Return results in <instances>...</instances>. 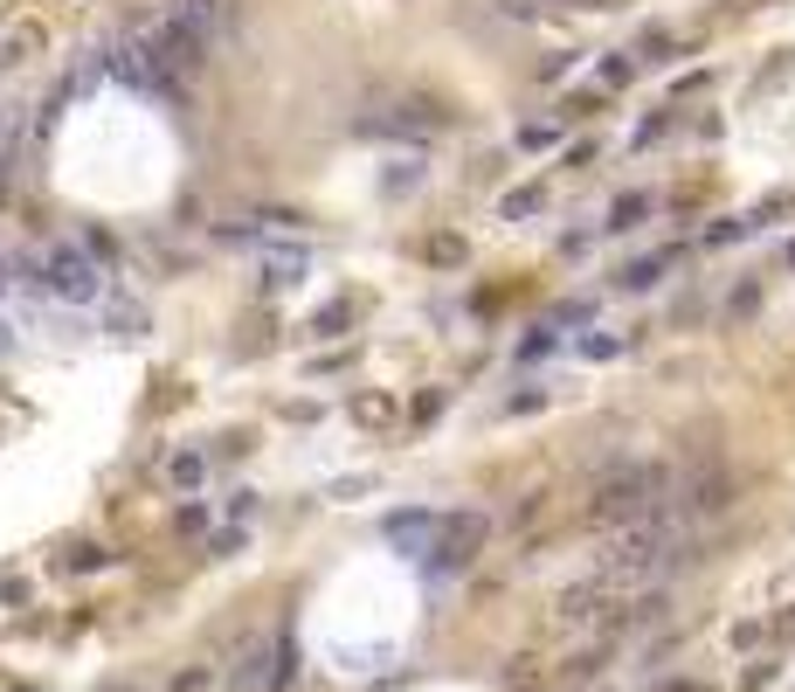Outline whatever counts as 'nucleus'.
I'll list each match as a JSON object with an SVG mask.
<instances>
[{
  "label": "nucleus",
  "mask_w": 795,
  "mask_h": 692,
  "mask_svg": "<svg viewBox=\"0 0 795 692\" xmlns=\"http://www.w3.org/2000/svg\"><path fill=\"white\" fill-rule=\"evenodd\" d=\"M484 533H491L484 513H394L388 519V540L422 568H464L484 548Z\"/></svg>",
  "instance_id": "1"
},
{
  "label": "nucleus",
  "mask_w": 795,
  "mask_h": 692,
  "mask_svg": "<svg viewBox=\"0 0 795 692\" xmlns=\"http://www.w3.org/2000/svg\"><path fill=\"white\" fill-rule=\"evenodd\" d=\"M671 499H678V471L671 464H622V471L609 478H595V492H589V527H636V519H651V513H671Z\"/></svg>",
  "instance_id": "2"
},
{
  "label": "nucleus",
  "mask_w": 795,
  "mask_h": 692,
  "mask_svg": "<svg viewBox=\"0 0 795 692\" xmlns=\"http://www.w3.org/2000/svg\"><path fill=\"white\" fill-rule=\"evenodd\" d=\"M443 125H450V111L437 98H388L359 118V133L367 139H437Z\"/></svg>",
  "instance_id": "3"
},
{
  "label": "nucleus",
  "mask_w": 795,
  "mask_h": 692,
  "mask_svg": "<svg viewBox=\"0 0 795 692\" xmlns=\"http://www.w3.org/2000/svg\"><path fill=\"white\" fill-rule=\"evenodd\" d=\"M35 285H42L49 298H63V305H104V270L90 264L84 250H49L42 270H35Z\"/></svg>",
  "instance_id": "4"
},
{
  "label": "nucleus",
  "mask_w": 795,
  "mask_h": 692,
  "mask_svg": "<svg viewBox=\"0 0 795 692\" xmlns=\"http://www.w3.org/2000/svg\"><path fill=\"white\" fill-rule=\"evenodd\" d=\"M256 264H263V285H270V291H291L298 277L312 270V256L298 250V242H263V256H256Z\"/></svg>",
  "instance_id": "5"
},
{
  "label": "nucleus",
  "mask_w": 795,
  "mask_h": 692,
  "mask_svg": "<svg viewBox=\"0 0 795 692\" xmlns=\"http://www.w3.org/2000/svg\"><path fill=\"white\" fill-rule=\"evenodd\" d=\"M42 42H49L42 22H14V28H0V77H14L28 55H42Z\"/></svg>",
  "instance_id": "6"
},
{
  "label": "nucleus",
  "mask_w": 795,
  "mask_h": 692,
  "mask_svg": "<svg viewBox=\"0 0 795 692\" xmlns=\"http://www.w3.org/2000/svg\"><path fill=\"white\" fill-rule=\"evenodd\" d=\"M229 685V658H187L180 671H166L160 692H222Z\"/></svg>",
  "instance_id": "7"
},
{
  "label": "nucleus",
  "mask_w": 795,
  "mask_h": 692,
  "mask_svg": "<svg viewBox=\"0 0 795 692\" xmlns=\"http://www.w3.org/2000/svg\"><path fill=\"white\" fill-rule=\"evenodd\" d=\"M166 485H174V492H201L207 485V451H174L166 457Z\"/></svg>",
  "instance_id": "8"
},
{
  "label": "nucleus",
  "mask_w": 795,
  "mask_h": 692,
  "mask_svg": "<svg viewBox=\"0 0 795 692\" xmlns=\"http://www.w3.org/2000/svg\"><path fill=\"white\" fill-rule=\"evenodd\" d=\"M174 22L194 28L201 42H207V35H215V22H222V0H174Z\"/></svg>",
  "instance_id": "9"
},
{
  "label": "nucleus",
  "mask_w": 795,
  "mask_h": 692,
  "mask_svg": "<svg viewBox=\"0 0 795 692\" xmlns=\"http://www.w3.org/2000/svg\"><path fill=\"white\" fill-rule=\"evenodd\" d=\"M546 209V187L533 180V187H513V194L499 201V222H526V215H540Z\"/></svg>",
  "instance_id": "10"
},
{
  "label": "nucleus",
  "mask_w": 795,
  "mask_h": 692,
  "mask_svg": "<svg viewBox=\"0 0 795 692\" xmlns=\"http://www.w3.org/2000/svg\"><path fill=\"white\" fill-rule=\"evenodd\" d=\"M665 270H671V256H636V264L622 270V291H651Z\"/></svg>",
  "instance_id": "11"
},
{
  "label": "nucleus",
  "mask_w": 795,
  "mask_h": 692,
  "mask_svg": "<svg viewBox=\"0 0 795 692\" xmlns=\"http://www.w3.org/2000/svg\"><path fill=\"white\" fill-rule=\"evenodd\" d=\"M643 215H651V194H622L616 209H609V229H636Z\"/></svg>",
  "instance_id": "12"
},
{
  "label": "nucleus",
  "mask_w": 795,
  "mask_h": 692,
  "mask_svg": "<svg viewBox=\"0 0 795 692\" xmlns=\"http://www.w3.org/2000/svg\"><path fill=\"white\" fill-rule=\"evenodd\" d=\"M429 264H464V236H429Z\"/></svg>",
  "instance_id": "13"
},
{
  "label": "nucleus",
  "mask_w": 795,
  "mask_h": 692,
  "mask_svg": "<svg viewBox=\"0 0 795 692\" xmlns=\"http://www.w3.org/2000/svg\"><path fill=\"white\" fill-rule=\"evenodd\" d=\"M630 77H636V63H630V55H609V63H602V90H622Z\"/></svg>",
  "instance_id": "14"
},
{
  "label": "nucleus",
  "mask_w": 795,
  "mask_h": 692,
  "mask_svg": "<svg viewBox=\"0 0 795 692\" xmlns=\"http://www.w3.org/2000/svg\"><path fill=\"white\" fill-rule=\"evenodd\" d=\"M519 146H526V153H546V146H560V125H526Z\"/></svg>",
  "instance_id": "15"
},
{
  "label": "nucleus",
  "mask_w": 795,
  "mask_h": 692,
  "mask_svg": "<svg viewBox=\"0 0 795 692\" xmlns=\"http://www.w3.org/2000/svg\"><path fill=\"white\" fill-rule=\"evenodd\" d=\"M581 353H589V361H609V353H622V340H616V332H589Z\"/></svg>",
  "instance_id": "16"
},
{
  "label": "nucleus",
  "mask_w": 795,
  "mask_h": 692,
  "mask_svg": "<svg viewBox=\"0 0 795 692\" xmlns=\"http://www.w3.org/2000/svg\"><path fill=\"white\" fill-rule=\"evenodd\" d=\"M346 319H353V305H326V312H318V319H312V332H339Z\"/></svg>",
  "instance_id": "17"
},
{
  "label": "nucleus",
  "mask_w": 795,
  "mask_h": 692,
  "mask_svg": "<svg viewBox=\"0 0 795 692\" xmlns=\"http://www.w3.org/2000/svg\"><path fill=\"white\" fill-rule=\"evenodd\" d=\"M774 671H782V665H774V658H754V665H747V692H761V685L774 679Z\"/></svg>",
  "instance_id": "18"
},
{
  "label": "nucleus",
  "mask_w": 795,
  "mask_h": 692,
  "mask_svg": "<svg viewBox=\"0 0 795 692\" xmlns=\"http://www.w3.org/2000/svg\"><path fill=\"white\" fill-rule=\"evenodd\" d=\"M519 353H526V361H540V353H554V332H546V326H540V332H533V340H526Z\"/></svg>",
  "instance_id": "19"
},
{
  "label": "nucleus",
  "mask_w": 795,
  "mask_h": 692,
  "mask_svg": "<svg viewBox=\"0 0 795 692\" xmlns=\"http://www.w3.org/2000/svg\"><path fill=\"white\" fill-rule=\"evenodd\" d=\"M733 236H747V222H712L706 242H733Z\"/></svg>",
  "instance_id": "20"
},
{
  "label": "nucleus",
  "mask_w": 795,
  "mask_h": 692,
  "mask_svg": "<svg viewBox=\"0 0 795 692\" xmlns=\"http://www.w3.org/2000/svg\"><path fill=\"white\" fill-rule=\"evenodd\" d=\"M104 561H111L104 548H77V554H70V568H104Z\"/></svg>",
  "instance_id": "21"
},
{
  "label": "nucleus",
  "mask_w": 795,
  "mask_h": 692,
  "mask_svg": "<svg viewBox=\"0 0 795 692\" xmlns=\"http://www.w3.org/2000/svg\"><path fill=\"white\" fill-rule=\"evenodd\" d=\"M8 353H14V326L0 319V361H8Z\"/></svg>",
  "instance_id": "22"
},
{
  "label": "nucleus",
  "mask_w": 795,
  "mask_h": 692,
  "mask_svg": "<svg viewBox=\"0 0 795 692\" xmlns=\"http://www.w3.org/2000/svg\"><path fill=\"white\" fill-rule=\"evenodd\" d=\"M774 638H788V644H795V609L782 616V624H774Z\"/></svg>",
  "instance_id": "23"
},
{
  "label": "nucleus",
  "mask_w": 795,
  "mask_h": 692,
  "mask_svg": "<svg viewBox=\"0 0 795 692\" xmlns=\"http://www.w3.org/2000/svg\"><path fill=\"white\" fill-rule=\"evenodd\" d=\"M657 692H706V685H692V679H671V685H657Z\"/></svg>",
  "instance_id": "24"
},
{
  "label": "nucleus",
  "mask_w": 795,
  "mask_h": 692,
  "mask_svg": "<svg viewBox=\"0 0 795 692\" xmlns=\"http://www.w3.org/2000/svg\"><path fill=\"white\" fill-rule=\"evenodd\" d=\"M782 264H788V270H795V242H782Z\"/></svg>",
  "instance_id": "25"
}]
</instances>
